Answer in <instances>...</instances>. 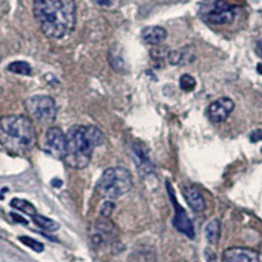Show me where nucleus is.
Instances as JSON below:
<instances>
[{
    "instance_id": "nucleus-19",
    "label": "nucleus",
    "mask_w": 262,
    "mask_h": 262,
    "mask_svg": "<svg viewBox=\"0 0 262 262\" xmlns=\"http://www.w3.org/2000/svg\"><path fill=\"white\" fill-rule=\"evenodd\" d=\"M11 206L15 207V209L20 210L21 213H25L27 215H31V216H34L37 214L36 207L31 203V202H28L25 200H18V198H15L11 202Z\"/></svg>"
},
{
    "instance_id": "nucleus-9",
    "label": "nucleus",
    "mask_w": 262,
    "mask_h": 262,
    "mask_svg": "<svg viewBox=\"0 0 262 262\" xmlns=\"http://www.w3.org/2000/svg\"><path fill=\"white\" fill-rule=\"evenodd\" d=\"M66 134L59 127H50L45 134L44 151L54 159L63 160L66 152Z\"/></svg>"
},
{
    "instance_id": "nucleus-6",
    "label": "nucleus",
    "mask_w": 262,
    "mask_h": 262,
    "mask_svg": "<svg viewBox=\"0 0 262 262\" xmlns=\"http://www.w3.org/2000/svg\"><path fill=\"white\" fill-rule=\"evenodd\" d=\"M25 109L33 121L41 124L53 123L57 118V104L50 96H31L25 100Z\"/></svg>"
},
{
    "instance_id": "nucleus-29",
    "label": "nucleus",
    "mask_w": 262,
    "mask_h": 262,
    "mask_svg": "<svg viewBox=\"0 0 262 262\" xmlns=\"http://www.w3.org/2000/svg\"><path fill=\"white\" fill-rule=\"evenodd\" d=\"M257 71H258V74H261L262 75V63H260V64L257 66Z\"/></svg>"
},
{
    "instance_id": "nucleus-27",
    "label": "nucleus",
    "mask_w": 262,
    "mask_h": 262,
    "mask_svg": "<svg viewBox=\"0 0 262 262\" xmlns=\"http://www.w3.org/2000/svg\"><path fill=\"white\" fill-rule=\"evenodd\" d=\"M12 218H14L15 220H17V222L22 223V224H27V222H25V220H24V219H22V218H20V216H17L16 214H12Z\"/></svg>"
},
{
    "instance_id": "nucleus-24",
    "label": "nucleus",
    "mask_w": 262,
    "mask_h": 262,
    "mask_svg": "<svg viewBox=\"0 0 262 262\" xmlns=\"http://www.w3.org/2000/svg\"><path fill=\"white\" fill-rule=\"evenodd\" d=\"M262 140V130H256L254 133L250 134V142H258Z\"/></svg>"
},
{
    "instance_id": "nucleus-28",
    "label": "nucleus",
    "mask_w": 262,
    "mask_h": 262,
    "mask_svg": "<svg viewBox=\"0 0 262 262\" xmlns=\"http://www.w3.org/2000/svg\"><path fill=\"white\" fill-rule=\"evenodd\" d=\"M257 53H258V55L262 58V40L260 41L257 45Z\"/></svg>"
},
{
    "instance_id": "nucleus-21",
    "label": "nucleus",
    "mask_w": 262,
    "mask_h": 262,
    "mask_svg": "<svg viewBox=\"0 0 262 262\" xmlns=\"http://www.w3.org/2000/svg\"><path fill=\"white\" fill-rule=\"evenodd\" d=\"M196 85V79L191 75H189V74H185V75H182L181 77H180V88H181L184 92H191V91H194Z\"/></svg>"
},
{
    "instance_id": "nucleus-25",
    "label": "nucleus",
    "mask_w": 262,
    "mask_h": 262,
    "mask_svg": "<svg viewBox=\"0 0 262 262\" xmlns=\"http://www.w3.org/2000/svg\"><path fill=\"white\" fill-rule=\"evenodd\" d=\"M204 254H206V258H207V261L209 262H216V256H215V253H214L210 248H207L204 250Z\"/></svg>"
},
{
    "instance_id": "nucleus-23",
    "label": "nucleus",
    "mask_w": 262,
    "mask_h": 262,
    "mask_svg": "<svg viewBox=\"0 0 262 262\" xmlns=\"http://www.w3.org/2000/svg\"><path fill=\"white\" fill-rule=\"evenodd\" d=\"M116 207V204L110 202V200H107V202H104L101 204V207H100V215H101V218H107L109 219L111 216V213H113V210Z\"/></svg>"
},
{
    "instance_id": "nucleus-4",
    "label": "nucleus",
    "mask_w": 262,
    "mask_h": 262,
    "mask_svg": "<svg viewBox=\"0 0 262 262\" xmlns=\"http://www.w3.org/2000/svg\"><path fill=\"white\" fill-rule=\"evenodd\" d=\"M133 189V176L122 167L107 169L96 184V191L107 200H116L126 196Z\"/></svg>"
},
{
    "instance_id": "nucleus-18",
    "label": "nucleus",
    "mask_w": 262,
    "mask_h": 262,
    "mask_svg": "<svg viewBox=\"0 0 262 262\" xmlns=\"http://www.w3.org/2000/svg\"><path fill=\"white\" fill-rule=\"evenodd\" d=\"M108 59H109V63H110L111 68L116 72H126V63H124L122 55L118 53L117 49H111L109 51V55H108Z\"/></svg>"
},
{
    "instance_id": "nucleus-13",
    "label": "nucleus",
    "mask_w": 262,
    "mask_h": 262,
    "mask_svg": "<svg viewBox=\"0 0 262 262\" xmlns=\"http://www.w3.org/2000/svg\"><path fill=\"white\" fill-rule=\"evenodd\" d=\"M182 196L187 202V204L190 206L193 211H196L198 214L204 213L206 210V200L202 197L200 191L197 190L196 187L185 186L182 189Z\"/></svg>"
},
{
    "instance_id": "nucleus-12",
    "label": "nucleus",
    "mask_w": 262,
    "mask_h": 262,
    "mask_svg": "<svg viewBox=\"0 0 262 262\" xmlns=\"http://www.w3.org/2000/svg\"><path fill=\"white\" fill-rule=\"evenodd\" d=\"M131 156L134 163L142 174H150L154 172V164L151 159L147 155V151L142 147L140 143H133L131 144Z\"/></svg>"
},
{
    "instance_id": "nucleus-10",
    "label": "nucleus",
    "mask_w": 262,
    "mask_h": 262,
    "mask_svg": "<svg viewBox=\"0 0 262 262\" xmlns=\"http://www.w3.org/2000/svg\"><path fill=\"white\" fill-rule=\"evenodd\" d=\"M235 109V102L230 97H220L210 104L207 108V117L214 123H220L226 121Z\"/></svg>"
},
{
    "instance_id": "nucleus-3",
    "label": "nucleus",
    "mask_w": 262,
    "mask_h": 262,
    "mask_svg": "<svg viewBox=\"0 0 262 262\" xmlns=\"http://www.w3.org/2000/svg\"><path fill=\"white\" fill-rule=\"evenodd\" d=\"M0 144L15 155L31 152L37 144V134L33 122L24 116L1 117Z\"/></svg>"
},
{
    "instance_id": "nucleus-11",
    "label": "nucleus",
    "mask_w": 262,
    "mask_h": 262,
    "mask_svg": "<svg viewBox=\"0 0 262 262\" xmlns=\"http://www.w3.org/2000/svg\"><path fill=\"white\" fill-rule=\"evenodd\" d=\"M222 262H261L256 250L250 248L233 247L223 252Z\"/></svg>"
},
{
    "instance_id": "nucleus-22",
    "label": "nucleus",
    "mask_w": 262,
    "mask_h": 262,
    "mask_svg": "<svg viewBox=\"0 0 262 262\" xmlns=\"http://www.w3.org/2000/svg\"><path fill=\"white\" fill-rule=\"evenodd\" d=\"M18 240L21 241L22 244H25L31 249H33V250H36V252H42V250H44V244H41L40 241L34 240V239H31V237H28V236H20Z\"/></svg>"
},
{
    "instance_id": "nucleus-14",
    "label": "nucleus",
    "mask_w": 262,
    "mask_h": 262,
    "mask_svg": "<svg viewBox=\"0 0 262 262\" xmlns=\"http://www.w3.org/2000/svg\"><path fill=\"white\" fill-rule=\"evenodd\" d=\"M167 61L172 66H185L194 61V51L190 46H185L182 49L172 50L167 55Z\"/></svg>"
},
{
    "instance_id": "nucleus-16",
    "label": "nucleus",
    "mask_w": 262,
    "mask_h": 262,
    "mask_svg": "<svg viewBox=\"0 0 262 262\" xmlns=\"http://www.w3.org/2000/svg\"><path fill=\"white\" fill-rule=\"evenodd\" d=\"M220 230H222V226H220V222L216 219L207 223V226L204 228V235H206V239L210 244H218L219 239H220Z\"/></svg>"
},
{
    "instance_id": "nucleus-17",
    "label": "nucleus",
    "mask_w": 262,
    "mask_h": 262,
    "mask_svg": "<svg viewBox=\"0 0 262 262\" xmlns=\"http://www.w3.org/2000/svg\"><path fill=\"white\" fill-rule=\"evenodd\" d=\"M31 219H33V222L36 223L40 228H42L44 231L55 232L59 228L58 223L55 222V220H53V219L46 218L44 215H38V214H36L34 216H31Z\"/></svg>"
},
{
    "instance_id": "nucleus-1",
    "label": "nucleus",
    "mask_w": 262,
    "mask_h": 262,
    "mask_svg": "<svg viewBox=\"0 0 262 262\" xmlns=\"http://www.w3.org/2000/svg\"><path fill=\"white\" fill-rule=\"evenodd\" d=\"M33 12L42 33L51 40H61L75 29V0H34Z\"/></svg>"
},
{
    "instance_id": "nucleus-5",
    "label": "nucleus",
    "mask_w": 262,
    "mask_h": 262,
    "mask_svg": "<svg viewBox=\"0 0 262 262\" xmlns=\"http://www.w3.org/2000/svg\"><path fill=\"white\" fill-rule=\"evenodd\" d=\"M236 9L226 0H203L200 5V17L210 25H227L235 20Z\"/></svg>"
},
{
    "instance_id": "nucleus-7",
    "label": "nucleus",
    "mask_w": 262,
    "mask_h": 262,
    "mask_svg": "<svg viewBox=\"0 0 262 262\" xmlns=\"http://www.w3.org/2000/svg\"><path fill=\"white\" fill-rule=\"evenodd\" d=\"M118 228L110 219L100 218L92 223L89 228V237L94 247H105L113 244L118 239Z\"/></svg>"
},
{
    "instance_id": "nucleus-20",
    "label": "nucleus",
    "mask_w": 262,
    "mask_h": 262,
    "mask_svg": "<svg viewBox=\"0 0 262 262\" xmlns=\"http://www.w3.org/2000/svg\"><path fill=\"white\" fill-rule=\"evenodd\" d=\"M8 71L17 74V75H31V67L29 63L22 62V61H17V62L11 63L8 66Z\"/></svg>"
},
{
    "instance_id": "nucleus-26",
    "label": "nucleus",
    "mask_w": 262,
    "mask_h": 262,
    "mask_svg": "<svg viewBox=\"0 0 262 262\" xmlns=\"http://www.w3.org/2000/svg\"><path fill=\"white\" fill-rule=\"evenodd\" d=\"M93 1L97 5H101V7H110L116 0H93Z\"/></svg>"
},
{
    "instance_id": "nucleus-15",
    "label": "nucleus",
    "mask_w": 262,
    "mask_h": 262,
    "mask_svg": "<svg viewBox=\"0 0 262 262\" xmlns=\"http://www.w3.org/2000/svg\"><path fill=\"white\" fill-rule=\"evenodd\" d=\"M168 33L163 27H147L142 31V38L147 45L159 46L167 40Z\"/></svg>"
},
{
    "instance_id": "nucleus-2",
    "label": "nucleus",
    "mask_w": 262,
    "mask_h": 262,
    "mask_svg": "<svg viewBox=\"0 0 262 262\" xmlns=\"http://www.w3.org/2000/svg\"><path fill=\"white\" fill-rule=\"evenodd\" d=\"M66 152L63 160L74 169L89 164L93 150L105 143V135L94 126H72L66 134Z\"/></svg>"
},
{
    "instance_id": "nucleus-8",
    "label": "nucleus",
    "mask_w": 262,
    "mask_h": 262,
    "mask_svg": "<svg viewBox=\"0 0 262 262\" xmlns=\"http://www.w3.org/2000/svg\"><path fill=\"white\" fill-rule=\"evenodd\" d=\"M167 190H168V196L170 198V202L173 204L174 209V216L173 220H172V224L177 230L180 233L185 235L189 239H194L196 236V232H194V227H193V223H191L190 218L187 216L186 211L184 210L181 204L178 203L177 200H176V196H174V191L172 185L167 181Z\"/></svg>"
}]
</instances>
